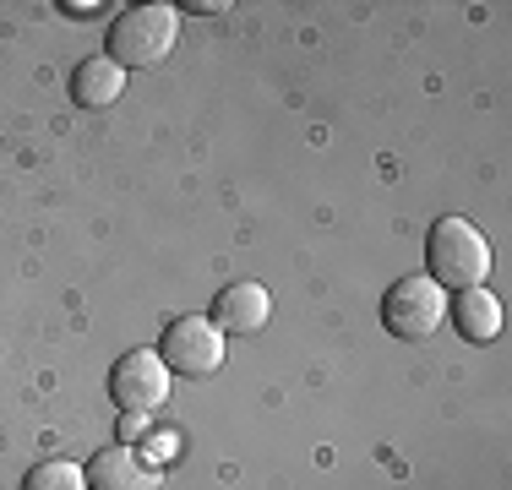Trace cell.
Masks as SVG:
<instances>
[{
  "label": "cell",
  "mask_w": 512,
  "mask_h": 490,
  "mask_svg": "<svg viewBox=\"0 0 512 490\" xmlns=\"http://www.w3.org/2000/svg\"><path fill=\"white\" fill-rule=\"evenodd\" d=\"M180 39V11L175 6H131L109 22V39H104V60H115L120 71H148L164 55H175Z\"/></svg>",
  "instance_id": "cell-1"
},
{
  "label": "cell",
  "mask_w": 512,
  "mask_h": 490,
  "mask_svg": "<svg viewBox=\"0 0 512 490\" xmlns=\"http://www.w3.org/2000/svg\"><path fill=\"white\" fill-rule=\"evenodd\" d=\"M425 267H431L436 289H480L491 273V240L469 224V218H436L431 240H425Z\"/></svg>",
  "instance_id": "cell-2"
},
{
  "label": "cell",
  "mask_w": 512,
  "mask_h": 490,
  "mask_svg": "<svg viewBox=\"0 0 512 490\" xmlns=\"http://www.w3.org/2000/svg\"><path fill=\"white\" fill-rule=\"evenodd\" d=\"M158 360L169 365V376H213L224 365V333L213 327V316H175L158 338Z\"/></svg>",
  "instance_id": "cell-3"
},
{
  "label": "cell",
  "mask_w": 512,
  "mask_h": 490,
  "mask_svg": "<svg viewBox=\"0 0 512 490\" xmlns=\"http://www.w3.org/2000/svg\"><path fill=\"white\" fill-rule=\"evenodd\" d=\"M442 322H447V300H442V289H436L431 278H404V284L387 289V300H382V327H387L393 338L425 343Z\"/></svg>",
  "instance_id": "cell-4"
},
{
  "label": "cell",
  "mask_w": 512,
  "mask_h": 490,
  "mask_svg": "<svg viewBox=\"0 0 512 490\" xmlns=\"http://www.w3.org/2000/svg\"><path fill=\"white\" fill-rule=\"evenodd\" d=\"M109 398L120 403V414H153L169 398V365L158 360V349H131L109 371Z\"/></svg>",
  "instance_id": "cell-5"
},
{
  "label": "cell",
  "mask_w": 512,
  "mask_h": 490,
  "mask_svg": "<svg viewBox=\"0 0 512 490\" xmlns=\"http://www.w3.org/2000/svg\"><path fill=\"white\" fill-rule=\"evenodd\" d=\"M153 480H158V469L131 447V441L104 447L88 458V490H153Z\"/></svg>",
  "instance_id": "cell-6"
},
{
  "label": "cell",
  "mask_w": 512,
  "mask_h": 490,
  "mask_svg": "<svg viewBox=\"0 0 512 490\" xmlns=\"http://www.w3.org/2000/svg\"><path fill=\"white\" fill-rule=\"evenodd\" d=\"M267 316H273V300H267L262 284H229V289H218V300H213V327L218 333L251 338V333L267 327Z\"/></svg>",
  "instance_id": "cell-7"
},
{
  "label": "cell",
  "mask_w": 512,
  "mask_h": 490,
  "mask_svg": "<svg viewBox=\"0 0 512 490\" xmlns=\"http://www.w3.org/2000/svg\"><path fill=\"white\" fill-rule=\"evenodd\" d=\"M447 316H453L458 338L469 343H491L496 333H502V300H496L491 289H458V300L447 305Z\"/></svg>",
  "instance_id": "cell-8"
},
{
  "label": "cell",
  "mask_w": 512,
  "mask_h": 490,
  "mask_svg": "<svg viewBox=\"0 0 512 490\" xmlns=\"http://www.w3.org/2000/svg\"><path fill=\"white\" fill-rule=\"evenodd\" d=\"M120 93H126V71H120L115 60H104V55L82 60V66L71 71V98H77L82 109H109Z\"/></svg>",
  "instance_id": "cell-9"
},
{
  "label": "cell",
  "mask_w": 512,
  "mask_h": 490,
  "mask_svg": "<svg viewBox=\"0 0 512 490\" xmlns=\"http://www.w3.org/2000/svg\"><path fill=\"white\" fill-rule=\"evenodd\" d=\"M22 490H88V474L71 458H44L22 474Z\"/></svg>",
  "instance_id": "cell-10"
},
{
  "label": "cell",
  "mask_w": 512,
  "mask_h": 490,
  "mask_svg": "<svg viewBox=\"0 0 512 490\" xmlns=\"http://www.w3.org/2000/svg\"><path fill=\"white\" fill-rule=\"evenodd\" d=\"M180 11H197V17H218V11H235L229 0H191V6H180Z\"/></svg>",
  "instance_id": "cell-11"
},
{
  "label": "cell",
  "mask_w": 512,
  "mask_h": 490,
  "mask_svg": "<svg viewBox=\"0 0 512 490\" xmlns=\"http://www.w3.org/2000/svg\"><path fill=\"white\" fill-rule=\"evenodd\" d=\"M60 11H66V17H99L104 6H93V0H88V6H77V0H60Z\"/></svg>",
  "instance_id": "cell-12"
},
{
  "label": "cell",
  "mask_w": 512,
  "mask_h": 490,
  "mask_svg": "<svg viewBox=\"0 0 512 490\" xmlns=\"http://www.w3.org/2000/svg\"><path fill=\"white\" fill-rule=\"evenodd\" d=\"M142 436V420L137 414H120V441H137Z\"/></svg>",
  "instance_id": "cell-13"
}]
</instances>
